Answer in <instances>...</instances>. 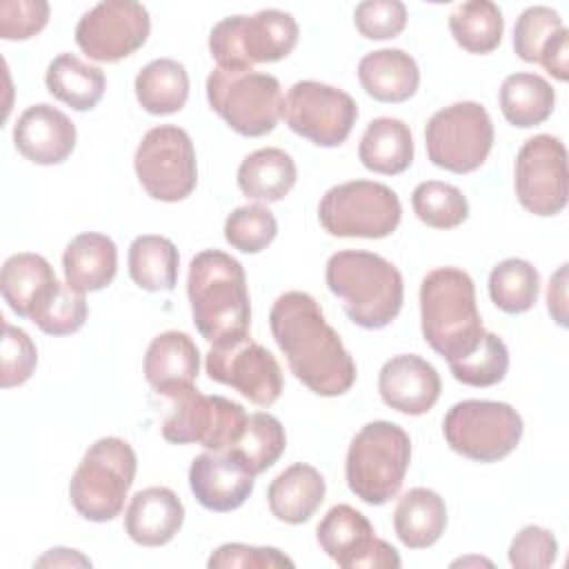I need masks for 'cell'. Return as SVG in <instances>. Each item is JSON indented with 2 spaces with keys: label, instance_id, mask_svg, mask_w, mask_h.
Here are the masks:
<instances>
[{
  "label": "cell",
  "instance_id": "f1b7e54d",
  "mask_svg": "<svg viewBox=\"0 0 569 569\" xmlns=\"http://www.w3.org/2000/svg\"><path fill=\"white\" fill-rule=\"evenodd\" d=\"M358 158L365 169L380 176H398L413 162V138L409 127L398 118H376L367 124Z\"/></svg>",
  "mask_w": 569,
  "mask_h": 569
},
{
  "label": "cell",
  "instance_id": "836d02e7",
  "mask_svg": "<svg viewBox=\"0 0 569 569\" xmlns=\"http://www.w3.org/2000/svg\"><path fill=\"white\" fill-rule=\"evenodd\" d=\"M129 276L144 291H173L180 256L176 244L156 233L138 236L129 244Z\"/></svg>",
  "mask_w": 569,
  "mask_h": 569
},
{
  "label": "cell",
  "instance_id": "f6af8a7d",
  "mask_svg": "<svg viewBox=\"0 0 569 569\" xmlns=\"http://www.w3.org/2000/svg\"><path fill=\"white\" fill-rule=\"evenodd\" d=\"M558 540L549 529L527 525L509 545V565L516 569H545L556 562Z\"/></svg>",
  "mask_w": 569,
  "mask_h": 569
},
{
  "label": "cell",
  "instance_id": "7bdbcfd3",
  "mask_svg": "<svg viewBox=\"0 0 569 569\" xmlns=\"http://www.w3.org/2000/svg\"><path fill=\"white\" fill-rule=\"evenodd\" d=\"M38 365V351L27 331L2 322L0 345V387L11 389L24 385Z\"/></svg>",
  "mask_w": 569,
  "mask_h": 569
},
{
  "label": "cell",
  "instance_id": "8992f818",
  "mask_svg": "<svg viewBox=\"0 0 569 569\" xmlns=\"http://www.w3.org/2000/svg\"><path fill=\"white\" fill-rule=\"evenodd\" d=\"M136 453L122 438L96 440L82 456L69 482L73 509L91 522H109L120 516L136 478Z\"/></svg>",
  "mask_w": 569,
  "mask_h": 569
},
{
  "label": "cell",
  "instance_id": "30bf717a",
  "mask_svg": "<svg viewBox=\"0 0 569 569\" xmlns=\"http://www.w3.org/2000/svg\"><path fill=\"white\" fill-rule=\"evenodd\" d=\"M522 429L520 413L511 405L496 400L456 402L442 420L447 445L476 462L507 458L518 447Z\"/></svg>",
  "mask_w": 569,
  "mask_h": 569
},
{
  "label": "cell",
  "instance_id": "603a6c76",
  "mask_svg": "<svg viewBox=\"0 0 569 569\" xmlns=\"http://www.w3.org/2000/svg\"><path fill=\"white\" fill-rule=\"evenodd\" d=\"M198 373L200 351L184 331H164L147 347L144 378L160 396L191 387Z\"/></svg>",
  "mask_w": 569,
  "mask_h": 569
},
{
  "label": "cell",
  "instance_id": "4fadbf2b",
  "mask_svg": "<svg viewBox=\"0 0 569 569\" xmlns=\"http://www.w3.org/2000/svg\"><path fill=\"white\" fill-rule=\"evenodd\" d=\"M133 167L142 189L160 202L189 198L198 182L193 142L189 133L176 124L149 129L136 149Z\"/></svg>",
  "mask_w": 569,
  "mask_h": 569
},
{
  "label": "cell",
  "instance_id": "7c38bea8",
  "mask_svg": "<svg viewBox=\"0 0 569 569\" xmlns=\"http://www.w3.org/2000/svg\"><path fill=\"white\" fill-rule=\"evenodd\" d=\"M431 164L451 173L480 169L493 147V124L480 102L462 100L436 111L425 127Z\"/></svg>",
  "mask_w": 569,
  "mask_h": 569
},
{
  "label": "cell",
  "instance_id": "f35d334b",
  "mask_svg": "<svg viewBox=\"0 0 569 569\" xmlns=\"http://www.w3.org/2000/svg\"><path fill=\"white\" fill-rule=\"evenodd\" d=\"M451 376L467 387H493L505 380L509 369V349L500 336L485 331L478 349L462 360L449 362Z\"/></svg>",
  "mask_w": 569,
  "mask_h": 569
},
{
  "label": "cell",
  "instance_id": "277c9868",
  "mask_svg": "<svg viewBox=\"0 0 569 569\" xmlns=\"http://www.w3.org/2000/svg\"><path fill=\"white\" fill-rule=\"evenodd\" d=\"M325 280L349 320L362 329H382L402 309V273L378 253L338 251L327 260Z\"/></svg>",
  "mask_w": 569,
  "mask_h": 569
},
{
  "label": "cell",
  "instance_id": "d590c367",
  "mask_svg": "<svg viewBox=\"0 0 569 569\" xmlns=\"http://www.w3.org/2000/svg\"><path fill=\"white\" fill-rule=\"evenodd\" d=\"M540 293V273L522 258H507L489 273L491 302L511 316L529 311Z\"/></svg>",
  "mask_w": 569,
  "mask_h": 569
},
{
  "label": "cell",
  "instance_id": "6da1fadb",
  "mask_svg": "<svg viewBox=\"0 0 569 569\" xmlns=\"http://www.w3.org/2000/svg\"><path fill=\"white\" fill-rule=\"evenodd\" d=\"M269 327L291 373L309 391L336 398L353 387L356 362L309 293L278 296L269 311Z\"/></svg>",
  "mask_w": 569,
  "mask_h": 569
},
{
  "label": "cell",
  "instance_id": "5b68a950",
  "mask_svg": "<svg viewBox=\"0 0 569 569\" xmlns=\"http://www.w3.org/2000/svg\"><path fill=\"white\" fill-rule=\"evenodd\" d=\"M409 462V433L396 422L373 420L353 436L345 460V478L356 498L378 507L400 491Z\"/></svg>",
  "mask_w": 569,
  "mask_h": 569
},
{
  "label": "cell",
  "instance_id": "44dd1931",
  "mask_svg": "<svg viewBox=\"0 0 569 569\" xmlns=\"http://www.w3.org/2000/svg\"><path fill=\"white\" fill-rule=\"evenodd\" d=\"M13 144L36 164H60L76 147V124L47 102L31 104L16 120Z\"/></svg>",
  "mask_w": 569,
  "mask_h": 569
},
{
  "label": "cell",
  "instance_id": "60d3db41",
  "mask_svg": "<svg viewBox=\"0 0 569 569\" xmlns=\"http://www.w3.org/2000/svg\"><path fill=\"white\" fill-rule=\"evenodd\" d=\"M87 300L84 293L73 291L69 284L58 282L51 296L33 311L29 318L47 336H69L82 329L87 322Z\"/></svg>",
  "mask_w": 569,
  "mask_h": 569
},
{
  "label": "cell",
  "instance_id": "7dc6e473",
  "mask_svg": "<svg viewBox=\"0 0 569 569\" xmlns=\"http://www.w3.org/2000/svg\"><path fill=\"white\" fill-rule=\"evenodd\" d=\"M211 569H227V567H242V569H293V560L284 556L276 547H251L242 542H227L220 545L207 560Z\"/></svg>",
  "mask_w": 569,
  "mask_h": 569
},
{
  "label": "cell",
  "instance_id": "ffe728a7",
  "mask_svg": "<svg viewBox=\"0 0 569 569\" xmlns=\"http://www.w3.org/2000/svg\"><path fill=\"white\" fill-rule=\"evenodd\" d=\"M440 389L442 382L436 367L416 353L389 358L378 373L382 402L407 416H422L433 409Z\"/></svg>",
  "mask_w": 569,
  "mask_h": 569
},
{
  "label": "cell",
  "instance_id": "bcb514c9",
  "mask_svg": "<svg viewBox=\"0 0 569 569\" xmlns=\"http://www.w3.org/2000/svg\"><path fill=\"white\" fill-rule=\"evenodd\" d=\"M49 22V4L44 0H2L0 2V38L27 40L40 33Z\"/></svg>",
  "mask_w": 569,
  "mask_h": 569
},
{
  "label": "cell",
  "instance_id": "52a82bcc",
  "mask_svg": "<svg viewBox=\"0 0 569 569\" xmlns=\"http://www.w3.org/2000/svg\"><path fill=\"white\" fill-rule=\"evenodd\" d=\"M298 22L280 9H262L253 16H229L213 24L209 51L220 69H253L260 62H278L298 44Z\"/></svg>",
  "mask_w": 569,
  "mask_h": 569
},
{
  "label": "cell",
  "instance_id": "d6986e66",
  "mask_svg": "<svg viewBox=\"0 0 569 569\" xmlns=\"http://www.w3.org/2000/svg\"><path fill=\"white\" fill-rule=\"evenodd\" d=\"M256 476L231 451H204L191 460L189 487L196 500L209 511H233L253 491Z\"/></svg>",
  "mask_w": 569,
  "mask_h": 569
},
{
  "label": "cell",
  "instance_id": "ba28073f",
  "mask_svg": "<svg viewBox=\"0 0 569 569\" xmlns=\"http://www.w3.org/2000/svg\"><path fill=\"white\" fill-rule=\"evenodd\" d=\"M209 107L240 136L260 138L282 118L280 82L253 69H220L207 78Z\"/></svg>",
  "mask_w": 569,
  "mask_h": 569
},
{
  "label": "cell",
  "instance_id": "83f0119b",
  "mask_svg": "<svg viewBox=\"0 0 569 569\" xmlns=\"http://www.w3.org/2000/svg\"><path fill=\"white\" fill-rule=\"evenodd\" d=\"M447 527V505L440 493L413 487L396 505L393 529L407 549H427L440 540Z\"/></svg>",
  "mask_w": 569,
  "mask_h": 569
},
{
  "label": "cell",
  "instance_id": "7a4b0ae2",
  "mask_svg": "<svg viewBox=\"0 0 569 569\" xmlns=\"http://www.w3.org/2000/svg\"><path fill=\"white\" fill-rule=\"evenodd\" d=\"M420 325L425 342L447 362L462 360L478 349L485 327L467 271L438 267L422 278Z\"/></svg>",
  "mask_w": 569,
  "mask_h": 569
},
{
  "label": "cell",
  "instance_id": "484cf974",
  "mask_svg": "<svg viewBox=\"0 0 569 569\" xmlns=\"http://www.w3.org/2000/svg\"><path fill=\"white\" fill-rule=\"evenodd\" d=\"M327 485L322 473L307 462H296L271 480L267 489V502L269 511L280 522L302 525L322 505Z\"/></svg>",
  "mask_w": 569,
  "mask_h": 569
},
{
  "label": "cell",
  "instance_id": "c3c4849f",
  "mask_svg": "<svg viewBox=\"0 0 569 569\" xmlns=\"http://www.w3.org/2000/svg\"><path fill=\"white\" fill-rule=\"evenodd\" d=\"M538 62L549 71L556 80L565 82L569 78V31L560 29L542 49Z\"/></svg>",
  "mask_w": 569,
  "mask_h": 569
},
{
  "label": "cell",
  "instance_id": "9c48e42d",
  "mask_svg": "<svg viewBox=\"0 0 569 569\" xmlns=\"http://www.w3.org/2000/svg\"><path fill=\"white\" fill-rule=\"evenodd\" d=\"M402 218L398 193L373 180H349L331 187L318 204V220L329 236L387 238Z\"/></svg>",
  "mask_w": 569,
  "mask_h": 569
},
{
  "label": "cell",
  "instance_id": "b9f144b4",
  "mask_svg": "<svg viewBox=\"0 0 569 569\" xmlns=\"http://www.w3.org/2000/svg\"><path fill=\"white\" fill-rule=\"evenodd\" d=\"M565 29L562 18L551 7H529L520 13L513 27V49L520 60L525 62H538L545 44Z\"/></svg>",
  "mask_w": 569,
  "mask_h": 569
},
{
  "label": "cell",
  "instance_id": "d4e9b609",
  "mask_svg": "<svg viewBox=\"0 0 569 569\" xmlns=\"http://www.w3.org/2000/svg\"><path fill=\"white\" fill-rule=\"evenodd\" d=\"M56 287L58 278L53 267L40 253H13L2 264L0 291L4 302L20 318H31Z\"/></svg>",
  "mask_w": 569,
  "mask_h": 569
},
{
  "label": "cell",
  "instance_id": "8d00e7d4",
  "mask_svg": "<svg viewBox=\"0 0 569 569\" xmlns=\"http://www.w3.org/2000/svg\"><path fill=\"white\" fill-rule=\"evenodd\" d=\"M284 447L287 433L282 422L271 413L256 411L247 416L240 440L229 449L253 476H258L278 462V458L284 453Z\"/></svg>",
  "mask_w": 569,
  "mask_h": 569
},
{
  "label": "cell",
  "instance_id": "cb8c5ba5",
  "mask_svg": "<svg viewBox=\"0 0 569 569\" xmlns=\"http://www.w3.org/2000/svg\"><path fill=\"white\" fill-rule=\"evenodd\" d=\"M62 269L67 284L78 293L100 291L111 284L118 271V247L116 242L96 231L76 236L64 253Z\"/></svg>",
  "mask_w": 569,
  "mask_h": 569
},
{
  "label": "cell",
  "instance_id": "f546056e",
  "mask_svg": "<svg viewBox=\"0 0 569 569\" xmlns=\"http://www.w3.org/2000/svg\"><path fill=\"white\" fill-rule=\"evenodd\" d=\"M298 169L293 158L278 147L249 153L238 167V187L249 200L278 202L296 184Z\"/></svg>",
  "mask_w": 569,
  "mask_h": 569
},
{
  "label": "cell",
  "instance_id": "e575fe53",
  "mask_svg": "<svg viewBox=\"0 0 569 569\" xmlns=\"http://www.w3.org/2000/svg\"><path fill=\"white\" fill-rule=\"evenodd\" d=\"M449 31L465 51L491 53L502 40V11L491 0L460 2L449 13Z\"/></svg>",
  "mask_w": 569,
  "mask_h": 569
},
{
  "label": "cell",
  "instance_id": "3957f363",
  "mask_svg": "<svg viewBox=\"0 0 569 569\" xmlns=\"http://www.w3.org/2000/svg\"><path fill=\"white\" fill-rule=\"evenodd\" d=\"M187 296L198 333L207 342L247 333L251 320L249 289L242 264L224 251L207 249L191 258Z\"/></svg>",
  "mask_w": 569,
  "mask_h": 569
},
{
  "label": "cell",
  "instance_id": "4dcf8cb0",
  "mask_svg": "<svg viewBox=\"0 0 569 569\" xmlns=\"http://www.w3.org/2000/svg\"><path fill=\"white\" fill-rule=\"evenodd\" d=\"M44 84L56 100L76 111H89L102 100L107 78L100 67H91L73 53H60L49 62Z\"/></svg>",
  "mask_w": 569,
  "mask_h": 569
},
{
  "label": "cell",
  "instance_id": "9a60e30c",
  "mask_svg": "<svg viewBox=\"0 0 569 569\" xmlns=\"http://www.w3.org/2000/svg\"><path fill=\"white\" fill-rule=\"evenodd\" d=\"M282 118L305 140L318 147H340L358 120V104L342 89L300 80L282 98Z\"/></svg>",
  "mask_w": 569,
  "mask_h": 569
},
{
  "label": "cell",
  "instance_id": "4316f807",
  "mask_svg": "<svg viewBox=\"0 0 569 569\" xmlns=\"http://www.w3.org/2000/svg\"><path fill=\"white\" fill-rule=\"evenodd\" d=\"M358 80L378 102H405L420 84L416 60L402 49H378L358 62Z\"/></svg>",
  "mask_w": 569,
  "mask_h": 569
},
{
  "label": "cell",
  "instance_id": "2e32d148",
  "mask_svg": "<svg viewBox=\"0 0 569 569\" xmlns=\"http://www.w3.org/2000/svg\"><path fill=\"white\" fill-rule=\"evenodd\" d=\"M516 196L533 216H556L567 207L569 171L560 138L540 133L520 147L516 156Z\"/></svg>",
  "mask_w": 569,
  "mask_h": 569
},
{
  "label": "cell",
  "instance_id": "681fc988",
  "mask_svg": "<svg viewBox=\"0 0 569 569\" xmlns=\"http://www.w3.org/2000/svg\"><path fill=\"white\" fill-rule=\"evenodd\" d=\"M547 309L560 327H567V264H560L549 280Z\"/></svg>",
  "mask_w": 569,
  "mask_h": 569
},
{
  "label": "cell",
  "instance_id": "5bb4252c",
  "mask_svg": "<svg viewBox=\"0 0 569 569\" xmlns=\"http://www.w3.org/2000/svg\"><path fill=\"white\" fill-rule=\"evenodd\" d=\"M207 373L213 382L229 385L258 407L273 405L282 393V369L273 353L247 333H236L211 345Z\"/></svg>",
  "mask_w": 569,
  "mask_h": 569
},
{
  "label": "cell",
  "instance_id": "ee69618b",
  "mask_svg": "<svg viewBox=\"0 0 569 569\" xmlns=\"http://www.w3.org/2000/svg\"><path fill=\"white\" fill-rule=\"evenodd\" d=\"M353 22L362 38H396L407 24V7L400 0H365L356 7Z\"/></svg>",
  "mask_w": 569,
  "mask_h": 569
},
{
  "label": "cell",
  "instance_id": "ab89813d",
  "mask_svg": "<svg viewBox=\"0 0 569 569\" xmlns=\"http://www.w3.org/2000/svg\"><path fill=\"white\" fill-rule=\"evenodd\" d=\"M278 236L276 216L260 202L233 209L224 220V240L242 253H260Z\"/></svg>",
  "mask_w": 569,
  "mask_h": 569
},
{
  "label": "cell",
  "instance_id": "7402d4cb",
  "mask_svg": "<svg viewBox=\"0 0 569 569\" xmlns=\"http://www.w3.org/2000/svg\"><path fill=\"white\" fill-rule=\"evenodd\" d=\"M184 507L169 487L138 491L124 511V531L140 547H162L180 531Z\"/></svg>",
  "mask_w": 569,
  "mask_h": 569
},
{
  "label": "cell",
  "instance_id": "8fae6325",
  "mask_svg": "<svg viewBox=\"0 0 569 569\" xmlns=\"http://www.w3.org/2000/svg\"><path fill=\"white\" fill-rule=\"evenodd\" d=\"M164 398L171 402L162 422V438L167 442H196L207 451H224L233 447L244 431V407L224 396H204L191 385Z\"/></svg>",
  "mask_w": 569,
  "mask_h": 569
},
{
  "label": "cell",
  "instance_id": "e0dca14e",
  "mask_svg": "<svg viewBox=\"0 0 569 569\" xmlns=\"http://www.w3.org/2000/svg\"><path fill=\"white\" fill-rule=\"evenodd\" d=\"M149 11L133 0H104L82 13L76 42L96 62H118L136 53L149 38Z\"/></svg>",
  "mask_w": 569,
  "mask_h": 569
},
{
  "label": "cell",
  "instance_id": "f907efd6",
  "mask_svg": "<svg viewBox=\"0 0 569 569\" xmlns=\"http://www.w3.org/2000/svg\"><path fill=\"white\" fill-rule=\"evenodd\" d=\"M36 565L38 567H91V560L76 549L56 547V549H49L42 558H38Z\"/></svg>",
  "mask_w": 569,
  "mask_h": 569
},
{
  "label": "cell",
  "instance_id": "ac0fdd59",
  "mask_svg": "<svg viewBox=\"0 0 569 569\" xmlns=\"http://www.w3.org/2000/svg\"><path fill=\"white\" fill-rule=\"evenodd\" d=\"M320 549L342 569H398V551L376 538L371 522L351 505L331 507L316 527Z\"/></svg>",
  "mask_w": 569,
  "mask_h": 569
},
{
  "label": "cell",
  "instance_id": "74e56055",
  "mask_svg": "<svg viewBox=\"0 0 569 569\" xmlns=\"http://www.w3.org/2000/svg\"><path fill=\"white\" fill-rule=\"evenodd\" d=\"M411 207L420 222L433 229H453L469 216V202L465 193L440 180H425L411 193Z\"/></svg>",
  "mask_w": 569,
  "mask_h": 569
},
{
  "label": "cell",
  "instance_id": "d6a6232c",
  "mask_svg": "<svg viewBox=\"0 0 569 569\" xmlns=\"http://www.w3.org/2000/svg\"><path fill=\"white\" fill-rule=\"evenodd\" d=\"M556 104L551 84L538 73H511L500 87V111L513 127L529 129L542 124Z\"/></svg>",
  "mask_w": 569,
  "mask_h": 569
},
{
  "label": "cell",
  "instance_id": "1f68e13d",
  "mask_svg": "<svg viewBox=\"0 0 569 569\" xmlns=\"http://www.w3.org/2000/svg\"><path fill=\"white\" fill-rule=\"evenodd\" d=\"M136 98L151 116H169L184 107L189 98V73L182 62L158 58L136 76Z\"/></svg>",
  "mask_w": 569,
  "mask_h": 569
}]
</instances>
